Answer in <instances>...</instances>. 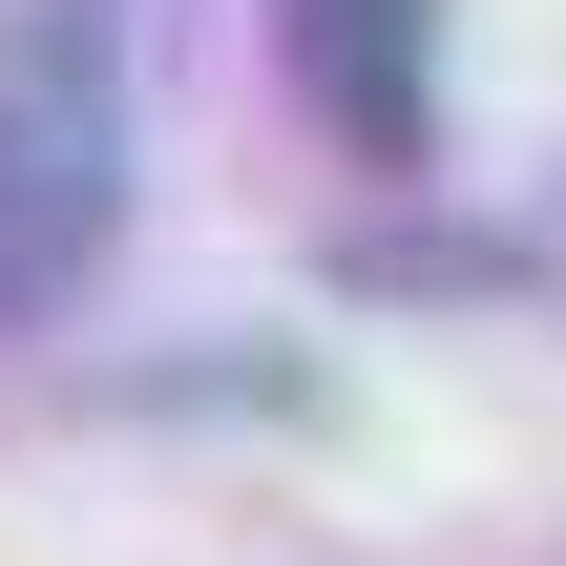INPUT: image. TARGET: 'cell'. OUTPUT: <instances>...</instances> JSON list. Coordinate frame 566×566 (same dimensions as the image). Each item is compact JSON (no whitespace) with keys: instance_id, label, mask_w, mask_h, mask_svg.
I'll use <instances>...</instances> for the list:
<instances>
[{"instance_id":"1","label":"cell","mask_w":566,"mask_h":566,"mask_svg":"<svg viewBox=\"0 0 566 566\" xmlns=\"http://www.w3.org/2000/svg\"><path fill=\"white\" fill-rule=\"evenodd\" d=\"M126 231V105L84 21H0V294H63Z\"/></svg>"},{"instance_id":"2","label":"cell","mask_w":566,"mask_h":566,"mask_svg":"<svg viewBox=\"0 0 566 566\" xmlns=\"http://www.w3.org/2000/svg\"><path fill=\"white\" fill-rule=\"evenodd\" d=\"M294 84L336 105V147L420 168V105H441V21H420V0H294Z\"/></svg>"}]
</instances>
